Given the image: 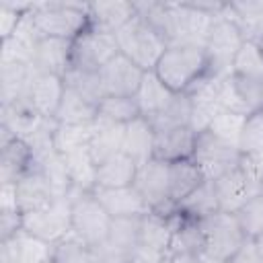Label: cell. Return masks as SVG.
<instances>
[{"label": "cell", "instance_id": "obj_52", "mask_svg": "<svg viewBox=\"0 0 263 263\" xmlns=\"http://www.w3.org/2000/svg\"><path fill=\"white\" fill-rule=\"evenodd\" d=\"M255 43H257V45H259V49H261V53H263V37H259V39H257V41H255Z\"/></svg>", "mask_w": 263, "mask_h": 263}, {"label": "cell", "instance_id": "obj_24", "mask_svg": "<svg viewBox=\"0 0 263 263\" xmlns=\"http://www.w3.org/2000/svg\"><path fill=\"white\" fill-rule=\"evenodd\" d=\"M33 164H35V152L25 140L14 138L12 142L0 146V183L2 185L16 183Z\"/></svg>", "mask_w": 263, "mask_h": 263}, {"label": "cell", "instance_id": "obj_30", "mask_svg": "<svg viewBox=\"0 0 263 263\" xmlns=\"http://www.w3.org/2000/svg\"><path fill=\"white\" fill-rule=\"evenodd\" d=\"M97 115H99V107L97 105L86 101L74 88L66 86L62 103H60L58 113H55L53 119L60 125H88V123H95Z\"/></svg>", "mask_w": 263, "mask_h": 263}, {"label": "cell", "instance_id": "obj_42", "mask_svg": "<svg viewBox=\"0 0 263 263\" xmlns=\"http://www.w3.org/2000/svg\"><path fill=\"white\" fill-rule=\"evenodd\" d=\"M236 222L242 230V234L251 240H255L263 232V191L251 197L236 214Z\"/></svg>", "mask_w": 263, "mask_h": 263}, {"label": "cell", "instance_id": "obj_32", "mask_svg": "<svg viewBox=\"0 0 263 263\" xmlns=\"http://www.w3.org/2000/svg\"><path fill=\"white\" fill-rule=\"evenodd\" d=\"M2 245H6L12 263H43L45 259L51 257V245L31 236L29 232L21 230L16 232L12 238L8 240H0Z\"/></svg>", "mask_w": 263, "mask_h": 263}, {"label": "cell", "instance_id": "obj_21", "mask_svg": "<svg viewBox=\"0 0 263 263\" xmlns=\"http://www.w3.org/2000/svg\"><path fill=\"white\" fill-rule=\"evenodd\" d=\"M88 14H90V29L111 33L115 35L123 25H127L136 16V4L134 2H88Z\"/></svg>", "mask_w": 263, "mask_h": 263}, {"label": "cell", "instance_id": "obj_23", "mask_svg": "<svg viewBox=\"0 0 263 263\" xmlns=\"http://www.w3.org/2000/svg\"><path fill=\"white\" fill-rule=\"evenodd\" d=\"M64 90H66V82L62 76L35 74L31 90H29V101L41 117H55Z\"/></svg>", "mask_w": 263, "mask_h": 263}, {"label": "cell", "instance_id": "obj_53", "mask_svg": "<svg viewBox=\"0 0 263 263\" xmlns=\"http://www.w3.org/2000/svg\"><path fill=\"white\" fill-rule=\"evenodd\" d=\"M43 263H55V261H53V259H51V257H49V259H45V261H43Z\"/></svg>", "mask_w": 263, "mask_h": 263}, {"label": "cell", "instance_id": "obj_9", "mask_svg": "<svg viewBox=\"0 0 263 263\" xmlns=\"http://www.w3.org/2000/svg\"><path fill=\"white\" fill-rule=\"evenodd\" d=\"M115 55H119L117 39L111 33L86 29L72 41V66L82 72H101Z\"/></svg>", "mask_w": 263, "mask_h": 263}, {"label": "cell", "instance_id": "obj_10", "mask_svg": "<svg viewBox=\"0 0 263 263\" xmlns=\"http://www.w3.org/2000/svg\"><path fill=\"white\" fill-rule=\"evenodd\" d=\"M134 187L140 191L144 201L152 212L175 214L177 208L171 201V181H168V162L152 158L138 168Z\"/></svg>", "mask_w": 263, "mask_h": 263}, {"label": "cell", "instance_id": "obj_39", "mask_svg": "<svg viewBox=\"0 0 263 263\" xmlns=\"http://www.w3.org/2000/svg\"><path fill=\"white\" fill-rule=\"evenodd\" d=\"M92 138V123L88 125H60L53 134V148L60 154H68L86 148Z\"/></svg>", "mask_w": 263, "mask_h": 263}, {"label": "cell", "instance_id": "obj_15", "mask_svg": "<svg viewBox=\"0 0 263 263\" xmlns=\"http://www.w3.org/2000/svg\"><path fill=\"white\" fill-rule=\"evenodd\" d=\"M16 201H18V210L23 214L41 210L45 205H49L51 201L58 199L49 179L45 177V173L41 171V166L35 162L16 183Z\"/></svg>", "mask_w": 263, "mask_h": 263}, {"label": "cell", "instance_id": "obj_14", "mask_svg": "<svg viewBox=\"0 0 263 263\" xmlns=\"http://www.w3.org/2000/svg\"><path fill=\"white\" fill-rule=\"evenodd\" d=\"M220 80L222 78L203 76L187 92L191 99V127L197 134L205 132L214 121V117L220 111H224L220 105Z\"/></svg>", "mask_w": 263, "mask_h": 263}, {"label": "cell", "instance_id": "obj_41", "mask_svg": "<svg viewBox=\"0 0 263 263\" xmlns=\"http://www.w3.org/2000/svg\"><path fill=\"white\" fill-rule=\"evenodd\" d=\"M142 218H113L107 240H111L113 245H117V247L134 253L138 249V245H140Z\"/></svg>", "mask_w": 263, "mask_h": 263}, {"label": "cell", "instance_id": "obj_51", "mask_svg": "<svg viewBox=\"0 0 263 263\" xmlns=\"http://www.w3.org/2000/svg\"><path fill=\"white\" fill-rule=\"evenodd\" d=\"M162 263H210V261L201 257V259H162Z\"/></svg>", "mask_w": 263, "mask_h": 263}, {"label": "cell", "instance_id": "obj_2", "mask_svg": "<svg viewBox=\"0 0 263 263\" xmlns=\"http://www.w3.org/2000/svg\"><path fill=\"white\" fill-rule=\"evenodd\" d=\"M31 18L41 37L74 41L90 25L88 2H33Z\"/></svg>", "mask_w": 263, "mask_h": 263}, {"label": "cell", "instance_id": "obj_22", "mask_svg": "<svg viewBox=\"0 0 263 263\" xmlns=\"http://www.w3.org/2000/svg\"><path fill=\"white\" fill-rule=\"evenodd\" d=\"M35 70L21 62H0V101L2 107L18 99H29Z\"/></svg>", "mask_w": 263, "mask_h": 263}, {"label": "cell", "instance_id": "obj_20", "mask_svg": "<svg viewBox=\"0 0 263 263\" xmlns=\"http://www.w3.org/2000/svg\"><path fill=\"white\" fill-rule=\"evenodd\" d=\"M201 257H203L201 220L179 214V220H177L164 259H201Z\"/></svg>", "mask_w": 263, "mask_h": 263}, {"label": "cell", "instance_id": "obj_49", "mask_svg": "<svg viewBox=\"0 0 263 263\" xmlns=\"http://www.w3.org/2000/svg\"><path fill=\"white\" fill-rule=\"evenodd\" d=\"M0 212H21L16 201V187L14 183L2 185L0 189Z\"/></svg>", "mask_w": 263, "mask_h": 263}, {"label": "cell", "instance_id": "obj_25", "mask_svg": "<svg viewBox=\"0 0 263 263\" xmlns=\"http://www.w3.org/2000/svg\"><path fill=\"white\" fill-rule=\"evenodd\" d=\"M123 132H125V125L107 121V119L97 115V119L92 123V138H90V144H88V152H90L92 160L97 162V166L101 162H105L107 158L121 152Z\"/></svg>", "mask_w": 263, "mask_h": 263}, {"label": "cell", "instance_id": "obj_38", "mask_svg": "<svg viewBox=\"0 0 263 263\" xmlns=\"http://www.w3.org/2000/svg\"><path fill=\"white\" fill-rule=\"evenodd\" d=\"M51 259L55 263H95L92 249L74 232L51 245Z\"/></svg>", "mask_w": 263, "mask_h": 263}, {"label": "cell", "instance_id": "obj_37", "mask_svg": "<svg viewBox=\"0 0 263 263\" xmlns=\"http://www.w3.org/2000/svg\"><path fill=\"white\" fill-rule=\"evenodd\" d=\"M134 4H136V14L142 21H146L168 45L171 43V6H168V2L142 0V2H134Z\"/></svg>", "mask_w": 263, "mask_h": 263}, {"label": "cell", "instance_id": "obj_34", "mask_svg": "<svg viewBox=\"0 0 263 263\" xmlns=\"http://www.w3.org/2000/svg\"><path fill=\"white\" fill-rule=\"evenodd\" d=\"M154 132H164L181 125H191V99L187 92H177L173 101L154 117L148 119Z\"/></svg>", "mask_w": 263, "mask_h": 263}, {"label": "cell", "instance_id": "obj_5", "mask_svg": "<svg viewBox=\"0 0 263 263\" xmlns=\"http://www.w3.org/2000/svg\"><path fill=\"white\" fill-rule=\"evenodd\" d=\"M115 39H117L119 53L129 58L144 72L154 70L160 55L168 47L166 41L138 14L115 33Z\"/></svg>", "mask_w": 263, "mask_h": 263}, {"label": "cell", "instance_id": "obj_47", "mask_svg": "<svg viewBox=\"0 0 263 263\" xmlns=\"http://www.w3.org/2000/svg\"><path fill=\"white\" fill-rule=\"evenodd\" d=\"M21 230H23V212H0V240H8Z\"/></svg>", "mask_w": 263, "mask_h": 263}, {"label": "cell", "instance_id": "obj_7", "mask_svg": "<svg viewBox=\"0 0 263 263\" xmlns=\"http://www.w3.org/2000/svg\"><path fill=\"white\" fill-rule=\"evenodd\" d=\"M72 232L82 238L90 249L99 247L109 238L111 230V216L101 205L95 193H82L72 189Z\"/></svg>", "mask_w": 263, "mask_h": 263}, {"label": "cell", "instance_id": "obj_35", "mask_svg": "<svg viewBox=\"0 0 263 263\" xmlns=\"http://www.w3.org/2000/svg\"><path fill=\"white\" fill-rule=\"evenodd\" d=\"M35 162L41 166V171L45 173V177L49 179L53 191L58 197H66L72 191V183L64 164V158L60 152H55V148H49L41 154H35Z\"/></svg>", "mask_w": 263, "mask_h": 263}, {"label": "cell", "instance_id": "obj_26", "mask_svg": "<svg viewBox=\"0 0 263 263\" xmlns=\"http://www.w3.org/2000/svg\"><path fill=\"white\" fill-rule=\"evenodd\" d=\"M154 136H156V132L150 125V121L140 115L134 121L125 123L121 152L132 156L136 160V164L142 166L154 158Z\"/></svg>", "mask_w": 263, "mask_h": 263}, {"label": "cell", "instance_id": "obj_11", "mask_svg": "<svg viewBox=\"0 0 263 263\" xmlns=\"http://www.w3.org/2000/svg\"><path fill=\"white\" fill-rule=\"evenodd\" d=\"M193 160L199 164L205 179L214 181V179L222 177L224 173L232 171L234 166H238L242 160V154H240L238 146H232V144L212 136L210 132H201V134H197Z\"/></svg>", "mask_w": 263, "mask_h": 263}, {"label": "cell", "instance_id": "obj_27", "mask_svg": "<svg viewBox=\"0 0 263 263\" xmlns=\"http://www.w3.org/2000/svg\"><path fill=\"white\" fill-rule=\"evenodd\" d=\"M138 164L125 152H119L97 166V189H117L129 187L136 181Z\"/></svg>", "mask_w": 263, "mask_h": 263}, {"label": "cell", "instance_id": "obj_43", "mask_svg": "<svg viewBox=\"0 0 263 263\" xmlns=\"http://www.w3.org/2000/svg\"><path fill=\"white\" fill-rule=\"evenodd\" d=\"M232 74L242 76V78L263 80V53L255 41H245V45L240 47V51L234 60Z\"/></svg>", "mask_w": 263, "mask_h": 263}, {"label": "cell", "instance_id": "obj_40", "mask_svg": "<svg viewBox=\"0 0 263 263\" xmlns=\"http://www.w3.org/2000/svg\"><path fill=\"white\" fill-rule=\"evenodd\" d=\"M99 117L125 125L140 117V109L134 97H105L99 105Z\"/></svg>", "mask_w": 263, "mask_h": 263}, {"label": "cell", "instance_id": "obj_28", "mask_svg": "<svg viewBox=\"0 0 263 263\" xmlns=\"http://www.w3.org/2000/svg\"><path fill=\"white\" fill-rule=\"evenodd\" d=\"M168 181H171V201L177 208L208 179L199 168V164L193 158H187V160L168 162Z\"/></svg>", "mask_w": 263, "mask_h": 263}, {"label": "cell", "instance_id": "obj_19", "mask_svg": "<svg viewBox=\"0 0 263 263\" xmlns=\"http://www.w3.org/2000/svg\"><path fill=\"white\" fill-rule=\"evenodd\" d=\"M179 214H158V212H150L142 218V228H140V245L138 249H144L148 253L160 255L164 257L177 226Z\"/></svg>", "mask_w": 263, "mask_h": 263}, {"label": "cell", "instance_id": "obj_1", "mask_svg": "<svg viewBox=\"0 0 263 263\" xmlns=\"http://www.w3.org/2000/svg\"><path fill=\"white\" fill-rule=\"evenodd\" d=\"M226 2H168L171 6V43L203 47L214 18L224 10Z\"/></svg>", "mask_w": 263, "mask_h": 263}, {"label": "cell", "instance_id": "obj_45", "mask_svg": "<svg viewBox=\"0 0 263 263\" xmlns=\"http://www.w3.org/2000/svg\"><path fill=\"white\" fill-rule=\"evenodd\" d=\"M31 8H33V4H29V2H4L0 6V33H2V39H8L18 29V25L23 23L25 14Z\"/></svg>", "mask_w": 263, "mask_h": 263}, {"label": "cell", "instance_id": "obj_50", "mask_svg": "<svg viewBox=\"0 0 263 263\" xmlns=\"http://www.w3.org/2000/svg\"><path fill=\"white\" fill-rule=\"evenodd\" d=\"M162 259L164 257H160V255L148 253L144 249H136L134 255H132V259H129V263H162Z\"/></svg>", "mask_w": 263, "mask_h": 263}, {"label": "cell", "instance_id": "obj_3", "mask_svg": "<svg viewBox=\"0 0 263 263\" xmlns=\"http://www.w3.org/2000/svg\"><path fill=\"white\" fill-rule=\"evenodd\" d=\"M154 72L173 92H189L203 76H208L205 51L197 45H168Z\"/></svg>", "mask_w": 263, "mask_h": 263}, {"label": "cell", "instance_id": "obj_44", "mask_svg": "<svg viewBox=\"0 0 263 263\" xmlns=\"http://www.w3.org/2000/svg\"><path fill=\"white\" fill-rule=\"evenodd\" d=\"M245 121H247L245 115L230 113V111H220L205 132H210L212 136H216V138H220V140H224V142H228L232 146H238Z\"/></svg>", "mask_w": 263, "mask_h": 263}, {"label": "cell", "instance_id": "obj_48", "mask_svg": "<svg viewBox=\"0 0 263 263\" xmlns=\"http://www.w3.org/2000/svg\"><path fill=\"white\" fill-rule=\"evenodd\" d=\"M228 263H263V257L255 245V240L247 238L245 245L234 253V257L228 261Z\"/></svg>", "mask_w": 263, "mask_h": 263}, {"label": "cell", "instance_id": "obj_33", "mask_svg": "<svg viewBox=\"0 0 263 263\" xmlns=\"http://www.w3.org/2000/svg\"><path fill=\"white\" fill-rule=\"evenodd\" d=\"M216 212H220V205H218V197H216L212 181H205L203 185H199L189 197H185L177 205V214L187 216V218H195V220L210 218Z\"/></svg>", "mask_w": 263, "mask_h": 263}, {"label": "cell", "instance_id": "obj_36", "mask_svg": "<svg viewBox=\"0 0 263 263\" xmlns=\"http://www.w3.org/2000/svg\"><path fill=\"white\" fill-rule=\"evenodd\" d=\"M64 82H66V86L74 88L76 92H80L86 101H90V103L97 105V107H99L101 101L107 97L99 72H82V70L70 68V70L64 74Z\"/></svg>", "mask_w": 263, "mask_h": 263}, {"label": "cell", "instance_id": "obj_12", "mask_svg": "<svg viewBox=\"0 0 263 263\" xmlns=\"http://www.w3.org/2000/svg\"><path fill=\"white\" fill-rule=\"evenodd\" d=\"M212 183H214L220 212H228V214H236L251 197L263 191V183H259L242 164L234 166L232 171L224 173Z\"/></svg>", "mask_w": 263, "mask_h": 263}, {"label": "cell", "instance_id": "obj_4", "mask_svg": "<svg viewBox=\"0 0 263 263\" xmlns=\"http://www.w3.org/2000/svg\"><path fill=\"white\" fill-rule=\"evenodd\" d=\"M226 6V4H224ZM245 45V35L240 33L238 25L224 14V10L214 18L210 35L205 39L203 51L208 60V76L224 78L232 74L234 60Z\"/></svg>", "mask_w": 263, "mask_h": 263}, {"label": "cell", "instance_id": "obj_46", "mask_svg": "<svg viewBox=\"0 0 263 263\" xmlns=\"http://www.w3.org/2000/svg\"><path fill=\"white\" fill-rule=\"evenodd\" d=\"M132 255H134L132 251H125V249L113 245L111 240H105L92 249L95 263H129Z\"/></svg>", "mask_w": 263, "mask_h": 263}, {"label": "cell", "instance_id": "obj_8", "mask_svg": "<svg viewBox=\"0 0 263 263\" xmlns=\"http://www.w3.org/2000/svg\"><path fill=\"white\" fill-rule=\"evenodd\" d=\"M23 230L49 245L66 238L72 232V199L58 197L49 205L23 214Z\"/></svg>", "mask_w": 263, "mask_h": 263}, {"label": "cell", "instance_id": "obj_29", "mask_svg": "<svg viewBox=\"0 0 263 263\" xmlns=\"http://www.w3.org/2000/svg\"><path fill=\"white\" fill-rule=\"evenodd\" d=\"M175 95H177V92H173V90L156 76V72L150 70V72L144 74V80H142V84H140V88H138V92H136L134 99H136V103H138L140 115L146 117V119H150V117H154L156 113H160V111L173 101Z\"/></svg>", "mask_w": 263, "mask_h": 263}, {"label": "cell", "instance_id": "obj_13", "mask_svg": "<svg viewBox=\"0 0 263 263\" xmlns=\"http://www.w3.org/2000/svg\"><path fill=\"white\" fill-rule=\"evenodd\" d=\"M99 74H101L107 97H136L146 72L138 64H134L129 58L119 53Z\"/></svg>", "mask_w": 263, "mask_h": 263}, {"label": "cell", "instance_id": "obj_31", "mask_svg": "<svg viewBox=\"0 0 263 263\" xmlns=\"http://www.w3.org/2000/svg\"><path fill=\"white\" fill-rule=\"evenodd\" d=\"M72 189L82 191V193H92L97 189V162L92 160L88 146L62 154Z\"/></svg>", "mask_w": 263, "mask_h": 263}, {"label": "cell", "instance_id": "obj_6", "mask_svg": "<svg viewBox=\"0 0 263 263\" xmlns=\"http://www.w3.org/2000/svg\"><path fill=\"white\" fill-rule=\"evenodd\" d=\"M201 230L203 259L210 263H228L247 240L236 222V216L228 212H216L214 216L203 218Z\"/></svg>", "mask_w": 263, "mask_h": 263}, {"label": "cell", "instance_id": "obj_17", "mask_svg": "<svg viewBox=\"0 0 263 263\" xmlns=\"http://www.w3.org/2000/svg\"><path fill=\"white\" fill-rule=\"evenodd\" d=\"M92 193L111 218H142L152 212L134 185L117 189H95Z\"/></svg>", "mask_w": 263, "mask_h": 263}, {"label": "cell", "instance_id": "obj_16", "mask_svg": "<svg viewBox=\"0 0 263 263\" xmlns=\"http://www.w3.org/2000/svg\"><path fill=\"white\" fill-rule=\"evenodd\" d=\"M72 66V41L55 37H39L35 43L31 68L37 74H55L62 76Z\"/></svg>", "mask_w": 263, "mask_h": 263}, {"label": "cell", "instance_id": "obj_18", "mask_svg": "<svg viewBox=\"0 0 263 263\" xmlns=\"http://www.w3.org/2000/svg\"><path fill=\"white\" fill-rule=\"evenodd\" d=\"M197 142V132L191 125H181L164 132H156L154 136V158L164 162H177L193 158Z\"/></svg>", "mask_w": 263, "mask_h": 263}]
</instances>
